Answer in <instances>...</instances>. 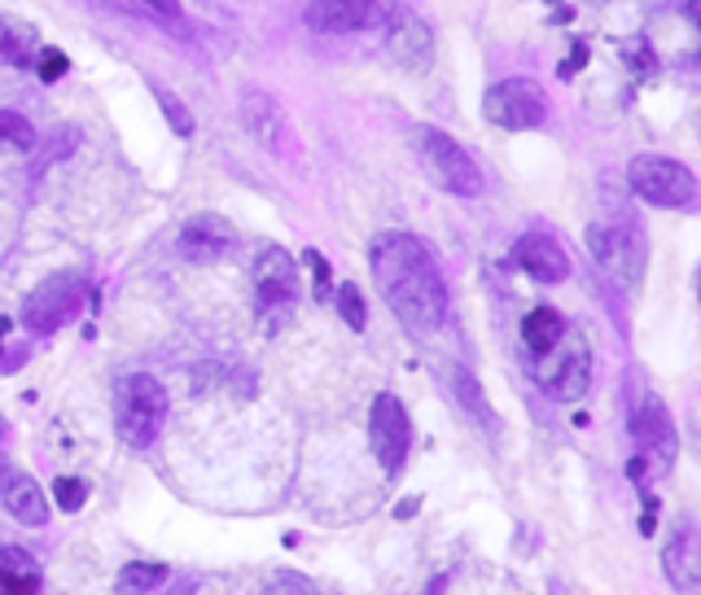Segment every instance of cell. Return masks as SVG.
Returning <instances> with one entry per match:
<instances>
[{"label": "cell", "mask_w": 701, "mask_h": 595, "mask_svg": "<svg viewBox=\"0 0 701 595\" xmlns=\"http://www.w3.org/2000/svg\"><path fill=\"white\" fill-rule=\"evenodd\" d=\"M368 268L390 311L412 333H434L447 319V281L412 233H377L368 246Z\"/></svg>", "instance_id": "obj_1"}, {"label": "cell", "mask_w": 701, "mask_h": 595, "mask_svg": "<svg viewBox=\"0 0 701 595\" xmlns=\"http://www.w3.org/2000/svg\"><path fill=\"white\" fill-rule=\"evenodd\" d=\"M412 149H416L425 176H430L438 189H447V193H456V198H478V193L487 189V180H482L478 162L469 158V149L456 145L447 132H438V127H416V132H412Z\"/></svg>", "instance_id": "obj_2"}, {"label": "cell", "mask_w": 701, "mask_h": 595, "mask_svg": "<svg viewBox=\"0 0 701 595\" xmlns=\"http://www.w3.org/2000/svg\"><path fill=\"white\" fill-rule=\"evenodd\" d=\"M163 420H167V390L149 372L127 377L119 385V438L127 447L145 451L163 434Z\"/></svg>", "instance_id": "obj_3"}, {"label": "cell", "mask_w": 701, "mask_h": 595, "mask_svg": "<svg viewBox=\"0 0 701 595\" xmlns=\"http://www.w3.org/2000/svg\"><path fill=\"white\" fill-rule=\"evenodd\" d=\"M627 180L645 202L667 206V211L698 202V176L680 158H667V154H636L627 167Z\"/></svg>", "instance_id": "obj_4"}, {"label": "cell", "mask_w": 701, "mask_h": 595, "mask_svg": "<svg viewBox=\"0 0 701 595\" xmlns=\"http://www.w3.org/2000/svg\"><path fill=\"white\" fill-rule=\"evenodd\" d=\"M482 114H487V123H496L504 132H531L548 119V97L535 79H500L487 88Z\"/></svg>", "instance_id": "obj_5"}, {"label": "cell", "mask_w": 701, "mask_h": 595, "mask_svg": "<svg viewBox=\"0 0 701 595\" xmlns=\"http://www.w3.org/2000/svg\"><path fill=\"white\" fill-rule=\"evenodd\" d=\"M588 255L601 268V277H610L619 290H632L641 281L645 268V246L632 228L623 224H592L588 228Z\"/></svg>", "instance_id": "obj_6"}, {"label": "cell", "mask_w": 701, "mask_h": 595, "mask_svg": "<svg viewBox=\"0 0 701 595\" xmlns=\"http://www.w3.org/2000/svg\"><path fill=\"white\" fill-rule=\"evenodd\" d=\"M79 306H84L79 277L57 272V277L40 281V285L26 294V302H22V324H26L35 337H48V333H57L62 324H70V319L79 315Z\"/></svg>", "instance_id": "obj_7"}, {"label": "cell", "mask_w": 701, "mask_h": 595, "mask_svg": "<svg viewBox=\"0 0 701 595\" xmlns=\"http://www.w3.org/2000/svg\"><path fill=\"white\" fill-rule=\"evenodd\" d=\"M368 442H372V456L386 473H399L403 460H408V447H412V425H408V412L394 394H377L372 398V412H368Z\"/></svg>", "instance_id": "obj_8"}, {"label": "cell", "mask_w": 701, "mask_h": 595, "mask_svg": "<svg viewBox=\"0 0 701 595\" xmlns=\"http://www.w3.org/2000/svg\"><path fill=\"white\" fill-rule=\"evenodd\" d=\"M255 294H259V306L268 315H281V311L294 306V298H299V263L281 246L259 250V259H255Z\"/></svg>", "instance_id": "obj_9"}, {"label": "cell", "mask_w": 701, "mask_h": 595, "mask_svg": "<svg viewBox=\"0 0 701 595\" xmlns=\"http://www.w3.org/2000/svg\"><path fill=\"white\" fill-rule=\"evenodd\" d=\"M386 53L408 75H425L430 61H434V31L425 26V18H416L412 9H403V13H394V22L386 31Z\"/></svg>", "instance_id": "obj_10"}, {"label": "cell", "mask_w": 701, "mask_h": 595, "mask_svg": "<svg viewBox=\"0 0 701 595\" xmlns=\"http://www.w3.org/2000/svg\"><path fill=\"white\" fill-rule=\"evenodd\" d=\"M535 372H539V385H544L557 403H579V398L588 394V385H592V355H588L583 341H575V346L561 350L553 363L539 359Z\"/></svg>", "instance_id": "obj_11"}, {"label": "cell", "mask_w": 701, "mask_h": 595, "mask_svg": "<svg viewBox=\"0 0 701 595\" xmlns=\"http://www.w3.org/2000/svg\"><path fill=\"white\" fill-rule=\"evenodd\" d=\"M513 263L539 285H561L570 277V255L548 233H522L513 246Z\"/></svg>", "instance_id": "obj_12"}, {"label": "cell", "mask_w": 701, "mask_h": 595, "mask_svg": "<svg viewBox=\"0 0 701 595\" xmlns=\"http://www.w3.org/2000/svg\"><path fill=\"white\" fill-rule=\"evenodd\" d=\"M180 255L189 259V263H220L233 246H237V233H233V224L229 220H220V215H193L185 228H180Z\"/></svg>", "instance_id": "obj_13"}, {"label": "cell", "mask_w": 701, "mask_h": 595, "mask_svg": "<svg viewBox=\"0 0 701 595\" xmlns=\"http://www.w3.org/2000/svg\"><path fill=\"white\" fill-rule=\"evenodd\" d=\"M636 442H641V451H645L654 464H663V469L676 464L680 438H676L671 412H667L663 398H654V394H649V398L641 403V412H636Z\"/></svg>", "instance_id": "obj_14"}, {"label": "cell", "mask_w": 701, "mask_h": 595, "mask_svg": "<svg viewBox=\"0 0 701 595\" xmlns=\"http://www.w3.org/2000/svg\"><path fill=\"white\" fill-rule=\"evenodd\" d=\"M242 127L251 132V141H255L259 149L290 154V149H286L290 127H286V114H281L277 97H268V92H246V97H242Z\"/></svg>", "instance_id": "obj_15"}, {"label": "cell", "mask_w": 701, "mask_h": 595, "mask_svg": "<svg viewBox=\"0 0 701 595\" xmlns=\"http://www.w3.org/2000/svg\"><path fill=\"white\" fill-rule=\"evenodd\" d=\"M663 574H667V583L671 587H680V592H693L701 587V530L698 526H676V535L667 539V548H663Z\"/></svg>", "instance_id": "obj_16"}, {"label": "cell", "mask_w": 701, "mask_h": 595, "mask_svg": "<svg viewBox=\"0 0 701 595\" xmlns=\"http://www.w3.org/2000/svg\"><path fill=\"white\" fill-rule=\"evenodd\" d=\"M303 22L321 35H343L377 22V0H312Z\"/></svg>", "instance_id": "obj_17"}, {"label": "cell", "mask_w": 701, "mask_h": 595, "mask_svg": "<svg viewBox=\"0 0 701 595\" xmlns=\"http://www.w3.org/2000/svg\"><path fill=\"white\" fill-rule=\"evenodd\" d=\"M0 499H4V508H9V517L18 526H31V530L48 526V495L40 491V482L31 473H4Z\"/></svg>", "instance_id": "obj_18"}, {"label": "cell", "mask_w": 701, "mask_h": 595, "mask_svg": "<svg viewBox=\"0 0 701 595\" xmlns=\"http://www.w3.org/2000/svg\"><path fill=\"white\" fill-rule=\"evenodd\" d=\"M561 333H566V319H561V311H553V306H535V311L522 319V341L531 346V355H544V350L561 346Z\"/></svg>", "instance_id": "obj_19"}, {"label": "cell", "mask_w": 701, "mask_h": 595, "mask_svg": "<svg viewBox=\"0 0 701 595\" xmlns=\"http://www.w3.org/2000/svg\"><path fill=\"white\" fill-rule=\"evenodd\" d=\"M0 592L9 595L40 592V570L31 565V557L22 548H0Z\"/></svg>", "instance_id": "obj_20"}, {"label": "cell", "mask_w": 701, "mask_h": 595, "mask_svg": "<svg viewBox=\"0 0 701 595\" xmlns=\"http://www.w3.org/2000/svg\"><path fill=\"white\" fill-rule=\"evenodd\" d=\"M35 57V26L22 18L0 13V61L9 66H26Z\"/></svg>", "instance_id": "obj_21"}, {"label": "cell", "mask_w": 701, "mask_h": 595, "mask_svg": "<svg viewBox=\"0 0 701 595\" xmlns=\"http://www.w3.org/2000/svg\"><path fill=\"white\" fill-rule=\"evenodd\" d=\"M167 583V565H158V561H132L123 574H119V592H154V587H163Z\"/></svg>", "instance_id": "obj_22"}, {"label": "cell", "mask_w": 701, "mask_h": 595, "mask_svg": "<svg viewBox=\"0 0 701 595\" xmlns=\"http://www.w3.org/2000/svg\"><path fill=\"white\" fill-rule=\"evenodd\" d=\"M452 394L482 420V425H491L496 416H491V407H487V398H482V390H478V381H474V372H465V368H452Z\"/></svg>", "instance_id": "obj_23"}, {"label": "cell", "mask_w": 701, "mask_h": 595, "mask_svg": "<svg viewBox=\"0 0 701 595\" xmlns=\"http://www.w3.org/2000/svg\"><path fill=\"white\" fill-rule=\"evenodd\" d=\"M154 97H158V105H163V114H167V123H171V132L176 136H193V114L185 110V101L171 92V88H163V83H154Z\"/></svg>", "instance_id": "obj_24"}, {"label": "cell", "mask_w": 701, "mask_h": 595, "mask_svg": "<svg viewBox=\"0 0 701 595\" xmlns=\"http://www.w3.org/2000/svg\"><path fill=\"white\" fill-rule=\"evenodd\" d=\"M0 145H13V149H31L35 145V132L22 114L13 110H0Z\"/></svg>", "instance_id": "obj_25"}, {"label": "cell", "mask_w": 701, "mask_h": 595, "mask_svg": "<svg viewBox=\"0 0 701 595\" xmlns=\"http://www.w3.org/2000/svg\"><path fill=\"white\" fill-rule=\"evenodd\" d=\"M338 315L347 319V324H350V328H355V333H359V328L368 324V311H364V298H359V290H355L350 281H343V285H338Z\"/></svg>", "instance_id": "obj_26"}, {"label": "cell", "mask_w": 701, "mask_h": 595, "mask_svg": "<svg viewBox=\"0 0 701 595\" xmlns=\"http://www.w3.org/2000/svg\"><path fill=\"white\" fill-rule=\"evenodd\" d=\"M53 499H57L62 513H79L84 499H88V486H84L79 478H57V482H53Z\"/></svg>", "instance_id": "obj_27"}, {"label": "cell", "mask_w": 701, "mask_h": 595, "mask_svg": "<svg viewBox=\"0 0 701 595\" xmlns=\"http://www.w3.org/2000/svg\"><path fill=\"white\" fill-rule=\"evenodd\" d=\"M66 70H70V57L62 48H40V79L44 83H57Z\"/></svg>", "instance_id": "obj_28"}, {"label": "cell", "mask_w": 701, "mask_h": 595, "mask_svg": "<svg viewBox=\"0 0 701 595\" xmlns=\"http://www.w3.org/2000/svg\"><path fill=\"white\" fill-rule=\"evenodd\" d=\"M308 263H312V272H316V298L325 302V298L334 294V285H330V281H334V277H330V263H325L316 250H308Z\"/></svg>", "instance_id": "obj_29"}, {"label": "cell", "mask_w": 701, "mask_h": 595, "mask_svg": "<svg viewBox=\"0 0 701 595\" xmlns=\"http://www.w3.org/2000/svg\"><path fill=\"white\" fill-rule=\"evenodd\" d=\"M583 61H588V44H575V53H570V61H561V70H557V75H561V79H570V75H575V70L583 66Z\"/></svg>", "instance_id": "obj_30"}, {"label": "cell", "mask_w": 701, "mask_h": 595, "mask_svg": "<svg viewBox=\"0 0 701 595\" xmlns=\"http://www.w3.org/2000/svg\"><path fill=\"white\" fill-rule=\"evenodd\" d=\"M141 4H149V9H158V13H167V18L180 13V0H141Z\"/></svg>", "instance_id": "obj_31"}, {"label": "cell", "mask_w": 701, "mask_h": 595, "mask_svg": "<svg viewBox=\"0 0 701 595\" xmlns=\"http://www.w3.org/2000/svg\"><path fill=\"white\" fill-rule=\"evenodd\" d=\"M4 473H9V456H4V447H0V482H4Z\"/></svg>", "instance_id": "obj_32"}, {"label": "cell", "mask_w": 701, "mask_h": 595, "mask_svg": "<svg viewBox=\"0 0 701 595\" xmlns=\"http://www.w3.org/2000/svg\"><path fill=\"white\" fill-rule=\"evenodd\" d=\"M84 4H92V9H114L110 0H84Z\"/></svg>", "instance_id": "obj_33"}, {"label": "cell", "mask_w": 701, "mask_h": 595, "mask_svg": "<svg viewBox=\"0 0 701 595\" xmlns=\"http://www.w3.org/2000/svg\"><path fill=\"white\" fill-rule=\"evenodd\" d=\"M698 298H701V272H698Z\"/></svg>", "instance_id": "obj_34"}]
</instances>
